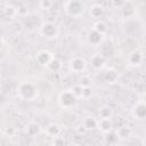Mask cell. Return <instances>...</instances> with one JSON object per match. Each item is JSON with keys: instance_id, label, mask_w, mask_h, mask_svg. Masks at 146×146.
I'll return each instance as SVG.
<instances>
[{"instance_id": "6da1fadb", "label": "cell", "mask_w": 146, "mask_h": 146, "mask_svg": "<svg viewBox=\"0 0 146 146\" xmlns=\"http://www.w3.org/2000/svg\"><path fill=\"white\" fill-rule=\"evenodd\" d=\"M66 11L71 16H78L83 11V5L80 1H67L64 3Z\"/></svg>"}, {"instance_id": "7a4b0ae2", "label": "cell", "mask_w": 146, "mask_h": 146, "mask_svg": "<svg viewBox=\"0 0 146 146\" xmlns=\"http://www.w3.org/2000/svg\"><path fill=\"white\" fill-rule=\"evenodd\" d=\"M19 94H21L24 98L31 99V98L34 97V95H35V89H34L31 84L24 83V84H22V86L19 87Z\"/></svg>"}, {"instance_id": "3957f363", "label": "cell", "mask_w": 146, "mask_h": 146, "mask_svg": "<svg viewBox=\"0 0 146 146\" xmlns=\"http://www.w3.org/2000/svg\"><path fill=\"white\" fill-rule=\"evenodd\" d=\"M41 34L47 38H51L56 34V26L51 23H43L41 26Z\"/></svg>"}, {"instance_id": "277c9868", "label": "cell", "mask_w": 146, "mask_h": 146, "mask_svg": "<svg viewBox=\"0 0 146 146\" xmlns=\"http://www.w3.org/2000/svg\"><path fill=\"white\" fill-rule=\"evenodd\" d=\"M60 102L64 106H71L75 103V96L71 91H65L60 96Z\"/></svg>"}, {"instance_id": "5b68a950", "label": "cell", "mask_w": 146, "mask_h": 146, "mask_svg": "<svg viewBox=\"0 0 146 146\" xmlns=\"http://www.w3.org/2000/svg\"><path fill=\"white\" fill-rule=\"evenodd\" d=\"M84 67H86V62L82 58H74L71 62V68L74 72H80V71L84 70Z\"/></svg>"}, {"instance_id": "8992f818", "label": "cell", "mask_w": 146, "mask_h": 146, "mask_svg": "<svg viewBox=\"0 0 146 146\" xmlns=\"http://www.w3.org/2000/svg\"><path fill=\"white\" fill-rule=\"evenodd\" d=\"M133 115L138 119H143L146 116V105L145 104H138L133 110Z\"/></svg>"}, {"instance_id": "52a82bcc", "label": "cell", "mask_w": 146, "mask_h": 146, "mask_svg": "<svg viewBox=\"0 0 146 146\" xmlns=\"http://www.w3.org/2000/svg\"><path fill=\"white\" fill-rule=\"evenodd\" d=\"M102 39H103V34H100L99 32H97V31H95V30L89 33V42H91V43H94V44L99 43V42L102 41Z\"/></svg>"}, {"instance_id": "ba28073f", "label": "cell", "mask_w": 146, "mask_h": 146, "mask_svg": "<svg viewBox=\"0 0 146 146\" xmlns=\"http://www.w3.org/2000/svg\"><path fill=\"white\" fill-rule=\"evenodd\" d=\"M103 13H104V8H103L100 5L96 3V5L91 6V10H90V14H91L94 17H99V16H100Z\"/></svg>"}, {"instance_id": "9c48e42d", "label": "cell", "mask_w": 146, "mask_h": 146, "mask_svg": "<svg viewBox=\"0 0 146 146\" xmlns=\"http://www.w3.org/2000/svg\"><path fill=\"white\" fill-rule=\"evenodd\" d=\"M91 65L95 67V68H100L103 65H104V58L99 55H96L92 57L91 59Z\"/></svg>"}, {"instance_id": "30bf717a", "label": "cell", "mask_w": 146, "mask_h": 146, "mask_svg": "<svg viewBox=\"0 0 146 146\" xmlns=\"http://www.w3.org/2000/svg\"><path fill=\"white\" fill-rule=\"evenodd\" d=\"M129 60H130L131 64H133V65H138V64L141 62V55H140V52H139V51H135V52H132V54L130 55V57H129Z\"/></svg>"}, {"instance_id": "8fae6325", "label": "cell", "mask_w": 146, "mask_h": 146, "mask_svg": "<svg viewBox=\"0 0 146 146\" xmlns=\"http://www.w3.org/2000/svg\"><path fill=\"white\" fill-rule=\"evenodd\" d=\"M98 124H99V128H102L103 131H110L111 130V127H112L110 119H102Z\"/></svg>"}, {"instance_id": "7c38bea8", "label": "cell", "mask_w": 146, "mask_h": 146, "mask_svg": "<svg viewBox=\"0 0 146 146\" xmlns=\"http://www.w3.org/2000/svg\"><path fill=\"white\" fill-rule=\"evenodd\" d=\"M38 60H39V63H41V64H49V62H50L51 59H50V56H49L48 52L42 51V52H40V54L38 55Z\"/></svg>"}, {"instance_id": "4fadbf2b", "label": "cell", "mask_w": 146, "mask_h": 146, "mask_svg": "<svg viewBox=\"0 0 146 146\" xmlns=\"http://www.w3.org/2000/svg\"><path fill=\"white\" fill-rule=\"evenodd\" d=\"M97 124H98V123H97L96 120L92 119V117H87V119L84 120V127H86L87 129H94V128H96Z\"/></svg>"}, {"instance_id": "5bb4252c", "label": "cell", "mask_w": 146, "mask_h": 146, "mask_svg": "<svg viewBox=\"0 0 146 146\" xmlns=\"http://www.w3.org/2000/svg\"><path fill=\"white\" fill-rule=\"evenodd\" d=\"M116 78H117V74H116V72L113 71V70H108V71L105 73V79H106L107 81H110V82L116 80Z\"/></svg>"}, {"instance_id": "9a60e30c", "label": "cell", "mask_w": 146, "mask_h": 146, "mask_svg": "<svg viewBox=\"0 0 146 146\" xmlns=\"http://www.w3.org/2000/svg\"><path fill=\"white\" fill-rule=\"evenodd\" d=\"M47 131H48L49 135L56 137V136L59 133V128H58L57 125H55V124H51V125H49V127L47 128Z\"/></svg>"}, {"instance_id": "2e32d148", "label": "cell", "mask_w": 146, "mask_h": 146, "mask_svg": "<svg viewBox=\"0 0 146 146\" xmlns=\"http://www.w3.org/2000/svg\"><path fill=\"white\" fill-rule=\"evenodd\" d=\"M95 31L99 32L100 34H104V32H106V25L103 22H98L95 25Z\"/></svg>"}, {"instance_id": "e0dca14e", "label": "cell", "mask_w": 146, "mask_h": 146, "mask_svg": "<svg viewBox=\"0 0 146 146\" xmlns=\"http://www.w3.org/2000/svg\"><path fill=\"white\" fill-rule=\"evenodd\" d=\"M38 131H39V127H38V124L31 123V124L29 125V128H27V132H29L30 135H34V133H36Z\"/></svg>"}, {"instance_id": "ac0fdd59", "label": "cell", "mask_w": 146, "mask_h": 146, "mask_svg": "<svg viewBox=\"0 0 146 146\" xmlns=\"http://www.w3.org/2000/svg\"><path fill=\"white\" fill-rule=\"evenodd\" d=\"M129 129L127 128V127H122V128H120L119 129V131H117V135L120 136V137H122V138H124V137H128V135H129Z\"/></svg>"}, {"instance_id": "d6986e66", "label": "cell", "mask_w": 146, "mask_h": 146, "mask_svg": "<svg viewBox=\"0 0 146 146\" xmlns=\"http://www.w3.org/2000/svg\"><path fill=\"white\" fill-rule=\"evenodd\" d=\"M100 115L103 119H108L111 115V108L108 107H104L103 110H100Z\"/></svg>"}, {"instance_id": "ffe728a7", "label": "cell", "mask_w": 146, "mask_h": 146, "mask_svg": "<svg viewBox=\"0 0 146 146\" xmlns=\"http://www.w3.org/2000/svg\"><path fill=\"white\" fill-rule=\"evenodd\" d=\"M115 140H116V135L113 133V132H107V135H106V141L110 143V144H112Z\"/></svg>"}, {"instance_id": "44dd1931", "label": "cell", "mask_w": 146, "mask_h": 146, "mask_svg": "<svg viewBox=\"0 0 146 146\" xmlns=\"http://www.w3.org/2000/svg\"><path fill=\"white\" fill-rule=\"evenodd\" d=\"M48 66H49L51 70H57V68L59 67V62H58L57 59H51V60L49 62Z\"/></svg>"}, {"instance_id": "7402d4cb", "label": "cell", "mask_w": 146, "mask_h": 146, "mask_svg": "<svg viewBox=\"0 0 146 146\" xmlns=\"http://www.w3.org/2000/svg\"><path fill=\"white\" fill-rule=\"evenodd\" d=\"M54 145L55 146H65V140L62 137H56L55 141H54Z\"/></svg>"}, {"instance_id": "603a6c76", "label": "cell", "mask_w": 146, "mask_h": 146, "mask_svg": "<svg viewBox=\"0 0 146 146\" xmlns=\"http://www.w3.org/2000/svg\"><path fill=\"white\" fill-rule=\"evenodd\" d=\"M89 83H90V80H89V78H87V76H84V78H82L81 79V87L82 88H86V87H89Z\"/></svg>"}, {"instance_id": "cb8c5ba5", "label": "cell", "mask_w": 146, "mask_h": 146, "mask_svg": "<svg viewBox=\"0 0 146 146\" xmlns=\"http://www.w3.org/2000/svg\"><path fill=\"white\" fill-rule=\"evenodd\" d=\"M90 95H91V90H90V88H89V87L83 88V90H82V97L87 98V97H89Z\"/></svg>"}, {"instance_id": "d4e9b609", "label": "cell", "mask_w": 146, "mask_h": 146, "mask_svg": "<svg viewBox=\"0 0 146 146\" xmlns=\"http://www.w3.org/2000/svg\"><path fill=\"white\" fill-rule=\"evenodd\" d=\"M40 6H41L43 9H48V8L51 6V2H50V1H41V2H40Z\"/></svg>"}, {"instance_id": "484cf974", "label": "cell", "mask_w": 146, "mask_h": 146, "mask_svg": "<svg viewBox=\"0 0 146 146\" xmlns=\"http://www.w3.org/2000/svg\"><path fill=\"white\" fill-rule=\"evenodd\" d=\"M113 5H115V6H121V5H124V2H122V1H114L113 2Z\"/></svg>"}, {"instance_id": "4316f807", "label": "cell", "mask_w": 146, "mask_h": 146, "mask_svg": "<svg viewBox=\"0 0 146 146\" xmlns=\"http://www.w3.org/2000/svg\"><path fill=\"white\" fill-rule=\"evenodd\" d=\"M144 145H145V146H146V140H145V141H144Z\"/></svg>"}, {"instance_id": "83f0119b", "label": "cell", "mask_w": 146, "mask_h": 146, "mask_svg": "<svg viewBox=\"0 0 146 146\" xmlns=\"http://www.w3.org/2000/svg\"><path fill=\"white\" fill-rule=\"evenodd\" d=\"M72 146H76V145H72Z\"/></svg>"}]
</instances>
